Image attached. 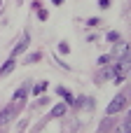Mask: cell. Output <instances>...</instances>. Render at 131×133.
Returning a JSON list of instances; mask_svg holds the SVG:
<instances>
[{"label":"cell","mask_w":131,"mask_h":133,"mask_svg":"<svg viewBox=\"0 0 131 133\" xmlns=\"http://www.w3.org/2000/svg\"><path fill=\"white\" fill-rule=\"evenodd\" d=\"M98 63H101V65H108V63H110V56H108V54H105V56H101V58H98Z\"/></svg>","instance_id":"11"},{"label":"cell","mask_w":131,"mask_h":133,"mask_svg":"<svg viewBox=\"0 0 131 133\" xmlns=\"http://www.w3.org/2000/svg\"><path fill=\"white\" fill-rule=\"evenodd\" d=\"M23 96H26V91H23V89H19V91L14 94V98H23Z\"/></svg>","instance_id":"14"},{"label":"cell","mask_w":131,"mask_h":133,"mask_svg":"<svg viewBox=\"0 0 131 133\" xmlns=\"http://www.w3.org/2000/svg\"><path fill=\"white\" fill-rule=\"evenodd\" d=\"M9 70H14V56H9V58L5 61V65L0 68V77H5V75H7Z\"/></svg>","instance_id":"4"},{"label":"cell","mask_w":131,"mask_h":133,"mask_svg":"<svg viewBox=\"0 0 131 133\" xmlns=\"http://www.w3.org/2000/svg\"><path fill=\"white\" fill-rule=\"evenodd\" d=\"M115 133H129V131H127V126H120V129H117Z\"/></svg>","instance_id":"15"},{"label":"cell","mask_w":131,"mask_h":133,"mask_svg":"<svg viewBox=\"0 0 131 133\" xmlns=\"http://www.w3.org/2000/svg\"><path fill=\"white\" fill-rule=\"evenodd\" d=\"M45 87H47V84H45V82H42V84H38V87H35V89H33V91H35V94H40V91H42V89H45Z\"/></svg>","instance_id":"13"},{"label":"cell","mask_w":131,"mask_h":133,"mask_svg":"<svg viewBox=\"0 0 131 133\" xmlns=\"http://www.w3.org/2000/svg\"><path fill=\"white\" fill-rule=\"evenodd\" d=\"M108 40H110V42H117V40H120V33H115V30L108 33Z\"/></svg>","instance_id":"8"},{"label":"cell","mask_w":131,"mask_h":133,"mask_svg":"<svg viewBox=\"0 0 131 133\" xmlns=\"http://www.w3.org/2000/svg\"><path fill=\"white\" fill-rule=\"evenodd\" d=\"M124 105H127V96H124V94H117V96L110 101V105L105 108V115H117L120 110H124Z\"/></svg>","instance_id":"1"},{"label":"cell","mask_w":131,"mask_h":133,"mask_svg":"<svg viewBox=\"0 0 131 133\" xmlns=\"http://www.w3.org/2000/svg\"><path fill=\"white\" fill-rule=\"evenodd\" d=\"M59 51H61V54H66V51H70V47H68L66 42H61V44H59Z\"/></svg>","instance_id":"10"},{"label":"cell","mask_w":131,"mask_h":133,"mask_svg":"<svg viewBox=\"0 0 131 133\" xmlns=\"http://www.w3.org/2000/svg\"><path fill=\"white\" fill-rule=\"evenodd\" d=\"M26 49H28V37H23V40H21V42H19V44L12 49V56H16V54H23Z\"/></svg>","instance_id":"3"},{"label":"cell","mask_w":131,"mask_h":133,"mask_svg":"<svg viewBox=\"0 0 131 133\" xmlns=\"http://www.w3.org/2000/svg\"><path fill=\"white\" fill-rule=\"evenodd\" d=\"M98 7H103V9L110 7V0H98Z\"/></svg>","instance_id":"12"},{"label":"cell","mask_w":131,"mask_h":133,"mask_svg":"<svg viewBox=\"0 0 131 133\" xmlns=\"http://www.w3.org/2000/svg\"><path fill=\"white\" fill-rule=\"evenodd\" d=\"M9 119H12V108H5V110L0 112V126H5Z\"/></svg>","instance_id":"6"},{"label":"cell","mask_w":131,"mask_h":133,"mask_svg":"<svg viewBox=\"0 0 131 133\" xmlns=\"http://www.w3.org/2000/svg\"><path fill=\"white\" fill-rule=\"evenodd\" d=\"M66 110H68V105H66V103H59V105H54V108H52L49 117H52V119H59V117H63V115H66Z\"/></svg>","instance_id":"2"},{"label":"cell","mask_w":131,"mask_h":133,"mask_svg":"<svg viewBox=\"0 0 131 133\" xmlns=\"http://www.w3.org/2000/svg\"><path fill=\"white\" fill-rule=\"evenodd\" d=\"M59 94H61V96L66 98V103H75V101H73V96H70V91H66L63 87H59Z\"/></svg>","instance_id":"7"},{"label":"cell","mask_w":131,"mask_h":133,"mask_svg":"<svg viewBox=\"0 0 131 133\" xmlns=\"http://www.w3.org/2000/svg\"><path fill=\"white\" fill-rule=\"evenodd\" d=\"M61 2H63V0H54V5H61Z\"/></svg>","instance_id":"16"},{"label":"cell","mask_w":131,"mask_h":133,"mask_svg":"<svg viewBox=\"0 0 131 133\" xmlns=\"http://www.w3.org/2000/svg\"><path fill=\"white\" fill-rule=\"evenodd\" d=\"M127 54H129V47H127L124 42H117V44H115V56L122 58V56H127Z\"/></svg>","instance_id":"5"},{"label":"cell","mask_w":131,"mask_h":133,"mask_svg":"<svg viewBox=\"0 0 131 133\" xmlns=\"http://www.w3.org/2000/svg\"><path fill=\"white\" fill-rule=\"evenodd\" d=\"M42 58V54H30L28 56V63H35V61H40Z\"/></svg>","instance_id":"9"}]
</instances>
